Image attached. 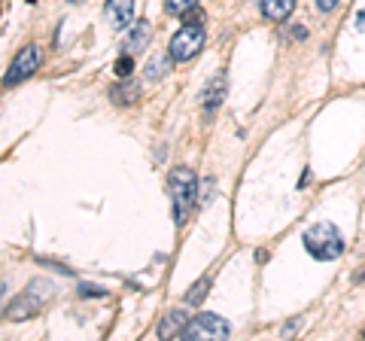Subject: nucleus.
Here are the masks:
<instances>
[{
  "mask_svg": "<svg viewBox=\"0 0 365 341\" xmlns=\"http://www.w3.org/2000/svg\"><path fill=\"white\" fill-rule=\"evenodd\" d=\"M335 6H338V0H317V9H319V13H332Z\"/></svg>",
  "mask_w": 365,
  "mask_h": 341,
  "instance_id": "nucleus-17",
  "label": "nucleus"
},
{
  "mask_svg": "<svg viewBox=\"0 0 365 341\" xmlns=\"http://www.w3.org/2000/svg\"><path fill=\"white\" fill-rule=\"evenodd\" d=\"M182 326H186V311H168V317L158 323V335H162V338H174V335L182 332Z\"/></svg>",
  "mask_w": 365,
  "mask_h": 341,
  "instance_id": "nucleus-10",
  "label": "nucleus"
},
{
  "mask_svg": "<svg viewBox=\"0 0 365 341\" xmlns=\"http://www.w3.org/2000/svg\"><path fill=\"white\" fill-rule=\"evenodd\" d=\"M295 9V0H262V16L271 21H287Z\"/></svg>",
  "mask_w": 365,
  "mask_h": 341,
  "instance_id": "nucleus-9",
  "label": "nucleus"
},
{
  "mask_svg": "<svg viewBox=\"0 0 365 341\" xmlns=\"http://www.w3.org/2000/svg\"><path fill=\"white\" fill-rule=\"evenodd\" d=\"M43 61V55L37 46H21L19 55L13 58V64H9V71L4 76V86H19V83H25L28 76L37 73V67Z\"/></svg>",
  "mask_w": 365,
  "mask_h": 341,
  "instance_id": "nucleus-6",
  "label": "nucleus"
},
{
  "mask_svg": "<svg viewBox=\"0 0 365 341\" xmlns=\"http://www.w3.org/2000/svg\"><path fill=\"white\" fill-rule=\"evenodd\" d=\"M304 250L314 259H319V263L338 259L341 253H344V238H341V232L332 223H317L304 232Z\"/></svg>",
  "mask_w": 365,
  "mask_h": 341,
  "instance_id": "nucleus-2",
  "label": "nucleus"
},
{
  "mask_svg": "<svg viewBox=\"0 0 365 341\" xmlns=\"http://www.w3.org/2000/svg\"><path fill=\"white\" fill-rule=\"evenodd\" d=\"M131 71H134V58H131V55H122V58L116 61V76H122V79H125Z\"/></svg>",
  "mask_w": 365,
  "mask_h": 341,
  "instance_id": "nucleus-16",
  "label": "nucleus"
},
{
  "mask_svg": "<svg viewBox=\"0 0 365 341\" xmlns=\"http://www.w3.org/2000/svg\"><path fill=\"white\" fill-rule=\"evenodd\" d=\"M137 95H140V88H137V83H119V86L110 92V98L116 101V104H134Z\"/></svg>",
  "mask_w": 365,
  "mask_h": 341,
  "instance_id": "nucleus-13",
  "label": "nucleus"
},
{
  "mask_svg": "<svg viewBox=\"0 0 365 341\" xmlns=\"http://www.w3.org/2000/svg\"><path fill=\"white\" fill-rule=\"evenodd\" d=\"M168 189H170V208H174V223L182 225L192 210V201H195V192H198V183H195V170L192 168H174L168 177Z\"/></svg>",
  "mask_w": 365,
  "mask_h": 341,
  "instance_id": "nucleus-1",
  "label": "nucleus"
},
{
  "mask_svg": "<svg viewBox=\"0 0 365 341\" xmlns=\"http://www.w3.org/2000/svg\"><path fill=\"white\" fill-rule=\"evenodd\" d=\"M292 37H299V40H304V37H307V31H304V28H295V31H292Z\"/></svg>",
  "mask_w": 365,
  "mask_h": 341,
  "instance_id": "nucleus-19",
  "label": "nucleus"
},
{
  "mask_svg": "<svg viewBox=\"0 0 365 341\" xmlns=\"http://www.w3.org/2000/svg\"><path fill=\"white\" fill-rule=\"evenodd\" d=\"M232 335V323L222 320L220 314H198L182 326L180 338H189V341H198V338H228Z\"/></svg>",
  "mask_w": 365,
  "mask_h": 341,
  "instance_id": "nucleus-5",
  "label": "nucleus"
},
{
  "mask_svg": "<svg viewBox=\"0 0 365 341\" xmlns=\"http://www.w3.org/2000/svg\"><path fill=\"white\" fill-rule=\"evenodd\" d=\"M204 37H207V31H204L201 21H186V25L174 34V40H170V58L174 61L195 58L204 46Z\"/></svg>",
  "mask_w": 365,
  "mask_h": 341,
  "instance_id": "nucleus-4",
  "label": "nucleus"
},
{
  "mask_svg": "<svg viewBox=\"0 0 365 341\" xmlns=\"http://www.w3.org/2000/svg\"><path fill=\"white\" fill-rule=\"evenodd\" d=\"M104 19L113 31H122L134 21V0H107L104 4Z\"/></svg>",
  "mask_w": 365,
  "mask_h": 341,
  "instance_id": "nucleus-7",
  "label": "nucleus"
},
{
  "mask_svg": "<svg viewBox=\"0 0 365 341\" xmlns=\"http://www.w3.org/2000/svg\"><path fill=\"white\" fill-rule=\"evenodd\" d=\"M222 98H225V73H216L207 83V88H204V110L213 113L222 104Z\"/></svg>",
  "mask_w": 365,
  "mask_h": 341,
  "instance_id": "nucleus-8",
  "label": "nucleus"
},
{
  "mask_svg": "<svg viewBox=\"0 0 365 341\" xmlns=\"http://www.w3.org/2000/svg\"><path fill=\"white\" fill-rule=\"evenodd\" d=\"M49 295H52V283L49 280H31L28 283V290L19 295V299L9 305V320H28L31 314H37L46 302H49Z\"/></svg>",
  "mask_w": 365,
  "mask_h": 341,
  "instance_id": "nucleus-3",
  "label": "nucleus"
},
{
  "mask_svg": "<svg viewBox=\"0 0 365 341\" xmlns=\"http://www.w3.org/2000/svg\"><path fill=\"white\" fill-rule=\"evenodd\" d=\"M356 28H359V31H365V9H362L359 16H356Z\"/></svg>",
  "mask_w": 365,
  "mask_h": 341,
  "instance_id": "nucleus-18",
  "label": "nucleus"
},
{
  "mask_svg": "<svg viewBox=\"0 0 365 341\" xmlns=\"http://www.w3.org/2000/svg\"><path fill=\"white\" fill-rule=\"evenodd\" d=\"M170 55H153L150 61H146V79H165L168 71H170Z\"/></svg>",
  "mask_w": 365,
  "mask_h": 341,
  "instance_id": "nucleus-12",
  "label": "nucleus"
},
{
  "mask_svg": "<svg viewBox=\"0 0 365 341\" xmlns=\"http://www.w3.org/2000/svg\"><path fill=\"white\" fill-rule=\"evenodd\" d=\"M207 290H210V278H201V280L195 283V287H192V292L186 295V302H189V305H198V302L204 299V292H207Z\"/></svg>",
  "mask_w": 365,
  "mask_h": 341,
  "instance_id": "nucleus-15",
  "label": "nucleus"
},
{
  "mask_svg": "<svg viewBox=\"0 0 365 341\" xmlns=\"http://www.w3.org/2000/svg\"><path fill=\"white\" fill-rule=\"evenodd\" d=\"M150 37H153V25H150V21H134V28L128 34V49L140 52L146 43H150Z\"/></svg>",
  "mask_w": 365,
  "mask_h": 341,
  "instance_id": "nucleus-11",
  "label": "nucleus"
},
{
  "mask_svg": "<svg viewBox=\"0 0 365 341\" xmlns=\"http://www.w3.org/2000/svg\"><path fill=\"white\" fill-rule=\"evenodd\" d=\"M198 6V0H165V9L170 16H180V19H186L192 9Z\"/></svg>",
  "mask_w": 365,
  "mask_h": 341,
  "instance_id": "nucleus-14",
  "label": "nucleus"
}]
</instances>
